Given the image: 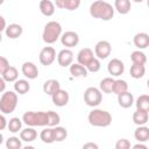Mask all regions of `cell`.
<instances>
[{
	"label": "cell",
	"mask_w": 149,
	"mask_h": 149,
	"mask_svg": "<svg viewBox=\"0 0 149 149\" xmlns=\"http://www.w3.org/2000/svg\"><path fill=\"white\" fill-rule=\"evenodd\" d=\"M114 7L104 0H95L90 6V15L94 19H100L102 21H109L114 16Z\"/></svg>",
	"instance_id": "6da1fadb"
},
{
	"label": "cell",
	"mask_w": 149,
	"mask_h": 149,
	"mask_svg": "<svg viewBox=\"0 0 149 149\" xmlns=\"http://www.w3.org/2000/svg\"><path fill=\"white\" fill-rule=\"evenodd\" d=\"M87 121L93 127H108L112 123V115L106 109L101 108H93L88 115Z\"/></svg>",
	"instance_id": "7a4b0ae2"
},
{
	"label": "cell",
	"mask_w": 149,
	"mask_h": 149,
	"mask_svg": "<svg viewBox=\"0 0 149 149\" xmlns=\"http://www.w3.org/2000/svg\"><path fill=\"white\" fill-rule=\"evenodd\" d=\"M62 26L57 21H49L44 26L43 33H42V40L47 44H52L57 42L62 36Z\"/></svg>",
	"instance_id": "3957f363"
},
{
	"label": "cell",
	"mask_w": 149,
	"mask_h": 149,
	"mask_svg": "<svg viewBox=\"0 0 149 149\" xmlns=\"http://www.w3.org/2000/svg\"><path fill=\"white\" fill-rule=\"evenodd\" d=\"M22 120L24 125L30 127H44L48 126V113L43 111H28L22 115Z\"/></svg>",
	"instance_id": "277c9868"
},
{
	"label": "cell",
	"mask_w": 149,
	"mask_h": 149,
	"mask_svg": "<svg viewBox=\"0 0 149 149\" xmlns=\"http://www.w3.org/2000/svg\"><path fill=\"white\" fill-rule=\"evenodd\" d=\"M17 106V93L15 91H5L0 98V111L3 114H9Z\"/></svg>",
	"instance_id": "5b68a950"
},
{
	"label": "cell",
	"mask_w": 149,
	"mask_h": 149,
	"mask_svg": "<svg viewBox=\"0 0 149 149\" xmlns=\"http://www.w3.org/2000/svg\"><path fill=\"white\" fill-rule=\"evenodd\" d=\"M102 101V92L100 88L91 86L84 92V102L90 107H98Z\"/></svg>",
	"instance_id": "8992f818"
},
{
	"label": "cell",
	"mask_w": 149,
	"mask_h": 149,
	"mask_svg": "<svg viewBox=\"0 0 149 149\" xmlns=\"http://www.w3.org/2000/svg\"><path fill=\"white\" fill-rule=\"evenodd\" d=\"M56 50L52 48V47H44L41 51H40V55H38V59H40V63L44 66H49L51 65L55 59H56Z\"/></svg>",
	"instance_id": "52a82bcc"
},
{
	"label": "cell",
	"mask_w": 149,
	"mask_h": 149,
	"mask_svg": "<svg viewBox=\"0 0 149 149\" xmlns=\"http://www.w3.org/2000/svg\"><path fill=\"white\" fill-rule=\"evenodd\" d=\"M112 52V45L108 41H99L95 45H94V55L95 57H98L99 59H105L107 58Z\"/></svg>",
	"instance_id": "ba28073f"
},
{
	"label": "cell",
	"mask_w": 149,
	"mask_h": 149,
	"mask_svg": "<svg viewBox=\"0 0 149 149\" xmlns=\"http://www.w3.org/2000/svg\"><path fill=\"white\" fill-rule=\"evenodd\" d=\"M61 43L65 48H69V49L73 48L79 43V35L76 31H72V30L65 31L61 36Z\"/></svg>",
	"instance_id": "9c48e42d"
},
{
	"label": "cell",
	"mask_w": 149,
	"mask_h": 149,
	"mask_svg": "<svg viewBox=\"0 0 149 149\" xmlns=\"http://www.w3.org/2000/svg\"><path fill=\"white\" fill-rule=\"evenodd\" d=\"M107 71L113 77L121 76L125 72V64L119 58H112L107 64Z\"/></svg>",
	"instance_id": "30bf717a"
},
{
	"label": "cell",
	"mask_w": 149,
	"mask_h": 149,
	"mask_svg": "<svg viewBox=\"0 0 149 149\" xmlns=\"http://www.w3.org/2000/svg\"><path fill=\"white\" fill-rule=\"evenodd\" d=\"M51 100H52L54 105H56L58 107H64L68 105V102L70 100V95H69L68 91L59 88L51 95Z\"/></svg>",
	"instance_id": "8fae6325"
},
{
	"label": "cell",
	"mask_w": 149,
	"mask_h": 149,
	"mask_svg": "<svg viewBox=\"0 0 149 149\" xmlns=\"http://www.w3.org/2000/svg\"><path fill=\"white\" fill-rule=\"evenodd\" d=\"M72 62H73V52L69 48L62 49L57 54V63L61 66H63V68L70 66L72 64Z\"/></svg>",
	"instance_id": "7c38bea8"
},
{
	"label": "cell",
	"mask_w": 149,
	"mask_h": 149,
	"mask_svg": "<svg viewBox=\"0 0 149 149\" xmlns=\"http://www.w3.org/2000/svg\"><path fill=\"white\" fill-rule=\"evenodd\" d=\"M22 74L28 79H35L38 76V69L33 62H24L21 66Z\"/></svg>",
	"instance_id": "4fadbf2b"
},
{
	"label": "cell",
	"mask_w": 149,
	"mask_h": 149,
	"mask_svg": "<svg viewBox=\"0 0 149 149\" xmlns=\"http://www.w3.org/2000/svg\"><path fill=\"white\" fill-rule=\"evenodd\" d=\"M95 57V55L93 54V50L91 48H83L79 50V52L77 54V62L81 65H87L88 62L91 59H93Z\"/></svg>",
	"instance_id": "5bb4252c"
},
{
	"label": "cell",
	"mask_w": 149,
	"mask_h": 149,
	"mask_svg": "<svg viewBox=\"0 0 149 149\" xmlns=\"http://www.w3.org/2000/svg\"><path fill=\"white\" fill-rule=\"evenodd\" d=\"M22 33H23V28L19 23H10L7 26V28L5 30V35L10 40L19 38L22 35Z\"/></svg>",
	"instance_id": "9a60e30c"
},
{
	"label": "cell",
	"mask_w": 149,
	"mask_h": 149,
	"mask_svg": "<svg viewBox=\"0 0 149 149\" xmlns=\"http://www.w3.org/2000/svg\"><path fill=\"white\" fill-rule=\"evenodd\" d=\"M133 43L140 50L146 49V48L149 47V35L147 33H143V31L142 33H137L133 37Z\"/></svg>",
	"instance_id": "2e32d148"
},
{
	"label": "cell",
	"mask_w": 149,
	"mask_h": 149,
	"mask_svg": "<svg viewBox=\"0 0 149 149\" xmlns=\"http://www.w3.org/2000/svg\"><path fill=\"white\" fill-rule=\"evenodd\" d=\"M134 102H135L134 95L130 92L126 91L123 93L118 94V104H119L120 107H122V108H129V107H132L134 105Z\"/></svg>",
	"instance_id": "e0dca14e"
},
{
	"label": "cell",
	"mask_w": 149,
	"mask_h": 149,
	"mask_svg": "<svg viewBox=\"0 0 149 149\" xmlns=\"http://www.w3.org/2000/svg\"><path fill=\"white\" fill-rule=\"evenodd\" d=\"M148 120H149V112L136 108V111L133 114V122L136 126H143L148 122Z\"/></svg>",
	"instance_id": "ac0fdd59"
},
{
	"label": "cell",
	"mask_w": 149,
	"mask_h": 149,
	"mask_svg": "<svg viewBox=\"0 0 149 149\" xmlns=\"http://www.w3.org/2000/svg\"><path fill=\"white\" fill-rule=\"evenodd\" d=\"M69 70H70V73L72 74V77H76V78L86 77L87 73H88L86 66L79 64L78 62H77V63H72V64L69 66Z\"/></svg>",
	"instance_id": "d6986e66"
},
{
	"label": "cell",
	"mask_w": 149,
	"mask_h": 149,
	"mask_svg": "<svg viewBox=\"0 0 149 149\" xmlns=\"http://www.w3.org/2000/svg\"><path fill=\"white\" fill-rule=\"evenodd\" d=\"M20 137H21V140L23 141V142H33L34 140H36V137H37V132H36V129L34 128V127H30V126H28L27 128H24V129H21V132H20Z\"/></svg>",
	"instance_id": "ffe728a7"
},
{
	"label": "cell",
	"mask_w": 149,
	"mask_h": 149,
	"mask_svg": "<svg viewBox=\"0 0 149 149\" xmlns=\"http://www.w3.org/2000/svg\"><path fill=\"white\" fill-rule=\"evenodd\" d=\"M114 9L122 15H126L132 9V2L130 0H115L114 1Z\"/></svg>",
	"instance_id": "44dd1931"
},
{
	"label": "cell",
	"mask_w": 149,
	"mask_h": 149,
	"mask_svg": "<svg viewBox=\"0 0 149 149\" xmlns=\"http://www.w3.org/2000/svg\"><path fill=\"white\" fill-rule=\"evenodd\" d=\"M42 88H43V92H44L45 94L52 95L57 90L61 88V84H59V81L56 80V79H48V80L44 81Z\"/></svg>",
	"instance_id": "7402d4cb"
},
{
	"label": "cell",
	"mask_w": 149,
	"mask_h": 149,
	"mask_svg": "<svg viewBox=\"0 0 149 149\" xmlns=\"http://www.w3.org/2000/svg\"><path fill=\"white\" fill-rule=\"evenodd\" d=\"M40 12L44 16H52L55 14V3L51 0H41L40 1Z\"/></svg>",
	"instance_id": "603a6c76"
},
{
	"label": "cell",
	"mask_w": 149,
	"mask_h": 149,
	"mask_svg": "<svg viewBox=\"0 0 149 149\" xmlns=\"http://www.w3.org/2000/svg\"><path fill=\"white\" fill-rule=\"evenodd\" d=\"M134 137L137 142H147L149 140V127H147L146 125L137 126L134 132Z\"/></svg>",
	"instance_id": "cb8c5ba5"
},
{
	"label": "cell",
	"mask_w": 149,
	"mask_h": 149,
	"mask_svg": "<svg viewBox=\"0 0 149 149\" xmlns=\"http://www.w3.org/2000/svg\"><path fill=\"white\" fill-rule=\"evenodd\" d=\"M30 90V84L27 79H17L16 81H14V91L17 94H26L28 93Z\"/></svg>",
	"instance_id": "d4e9b609"
},
{
	"label": "cell",
	"mask_w": 149,
	"mask_h": 149,
	"mask_svg": "<svg viewBox=\"0 0 149 149\" xmlns=\"http://www.w3.org/2000/svg\"><path fill=\"white\" fill-rule=\"evenodd\" d=\"M1 77L7 81V83H14L17 80V77H19V71L15 66H9L6 71H3L1 73Z\"/></svg>",
	"instance_id": "484cf974"
},
{
	"label": "cell",
	"mask_w": 149,
	"mask_h": 149,
	"mask_svg": "<svg viewBox=\"0 0 149 149\" xmlns=\"http://www.w3.org/2000/svg\"><path fill=\"white\" fill-rule=\"evenodd\" d=\"M129 73H130L132 78L140 79V78H142L146 74V66L143 64H134L133 63V65L130 66Z\"/></svg>",
	"instance_id": "4316f807"
},
{
	"label": "cell",
	"mask_w": 149,
	"mask_h": 149,
	"mask_svg": "<svg viewBox=\"0 0 149 149\" xmlns=\"http://www.w3.org/2000/svg\"><path fill=\"white\" fill-rule=\"evenodd\" d=\"M40 139H41V141L43 143H47V144H50V143L55 142V139H54V127L47 126V128H44L40 133Z\"/></svg>",
	"instance_id": "83f0119b"
},
{
	"label": "cell",
	"mask_w": 149,
	"mask_h": 149,
	"mask_svg": "<svg viewBox=\"0 0 149 149\" xmlns=\"http://www.w3.org/2000/svg\"><path fill=\"white\" fill-rule=\"evenodd\" d=\"M115 79H113L112 77H106L104 79L100 80L99 84V88L101 90V92L104 93H113V85H114Z\"/></svg>",
	"instance_id": "f1b7e54d"
},
{
	"label": "cell",
	"mask_w": 149,
	"mask_h": 149,
	"mask_svg": "<svg viewBox=\"0 0 149 149\" xmlns=\"http://www.w3.org/2000/svg\"><path fill=\"white\" fill-rule=\"evenodd\" d=\"M22 123H23V120H21L20 118L14 116V118H12V119L8 120V127H7V128H8V130H9L10 133L16 134V133L21 132V129H22Z\"/></svg>",
	"instance_id": "f546056e"
},
{
	"label": "cell",
	"mask_w": 149,
	"mask_h": 149,
	"mask_svg": "<svg viewBox=\"0 0 149 149\" xmlns=\"http://www.w3.org/2000/svg\"><path fill=\"white\" fill-rule=\"evenodd\" d=\"M130 59H132V63H134V64H143L144 65L147 63V56L140 49H137L130 54Z\"/></svg>",
	"instance_id": "4dcf8cb0"
},
{
	"label": "cell",
	"mask_w": 149,
	"mask_h": 149,
	"mask_svg": "<svg viewBox=\"0 0 149 149\" xmlns=\"http://www.w3.org/2000/svg\"><path fill=\"white\" fill-rule=\"evenodd\" d=\"M68 137V130L66 128L62 126H56L54 127V139L55 142H62Z\"/></svg>",
	"instance_id": "1f68e13d"
},
{
	"label": "cell",
	"mask_w": 149,
	"mask_h": 149,
	"mask_svg": "<svg viewBox=\"0 0 149 149\" xmlns=\"http://www.w3.org/2000/svg\"><path fill=\"white\" fill-rule=\"evenodd\" d=\"M128 91V84L126 80L123 79H115L114 81V85H113V93L114 94H120V93H123Z\"/></svg>",
	"instance_id": "d6a6232c"
},
{
	"label": "cell",
	"mask_w": 149,
	"mask_h": 149,
	"mask_svg": "<svg viewBox=\"0 0 149 149\" xmlns=\"http://www.w3.org/2000/svg\"><path fill=\"white\" fill-rule=\"evenodd\" d=\"M135 106L139 109H144L149 112V95L148 94H141L136 101H135Z\"/></svg>",
	"instance_id": "836d02e7"
},
{
	"label": "cell",
	"mask_w": 149,
	"mask_h": 149,
	"mask_svg": "<svg viewBox=\"0 0 149 149\" xmlns=\"http://www.w3.org/2000/svg\"><path fill=\"white\" fill-rule=\"evenodd\" d=\"M6 148L7 149H21L22 148V140L21 137L10 136L6 141Z\"/></svg>",
	"instance_id": "e575fe53"
},
{
	"label": "cell",
	"mask_w": 149,
	"mask_h": 149,
	"mask_svg": "<svg viewBox=\"0 0 149 149\" xmlns=\"http://www.w3.org/2000/svg\"><path fill=\"white\" fill-rule=\"evenodd\" d=\"M48 126L49 127H56L61 122V116L57 112L54 111H48Z\"/></svg>",
	"instance_id": "d590c367"
},
{
	"label": "cell",
	"mask_w": 149,
	"mask_h": 149,
	"mask_svg": "<svg viewBox=\"0 0 149 149\" xmlns=\"http://www.w3.org/2000/svg\"><path fill=\"white\" fill-rule=\"evenodd\" d=\"M100 68H101V64H100V59L98 57H94L93 59H91L88 62V64L86 65L87 71L88 72H93V73L94 72H98L100 70Z\"/></svg>",
	"instance_id": "8d00e7d4"
},
{
	"label": "cell",
	"mask_w": 149,
	"mask_h": 149,
	"mask_svg": "<svg viewBox=\"0 0 149 149\" xmlns=\"http://www.w3.org/2000/svg\"><path fill=\"white\" fill-rule=\"evenodd\" d=\"M80 6V0H65L64 9L66 10H76Z\"/></svg>",
	"instance_id": "74e56055"
},
{
	"label": "cell",
	"mask_w": 149,
	"mask_h": 149,
	"mask_svg": "<svg viewBox=\"0 0 149 149\" xmlns=\"http://www.w3.org/2000/svg\"><path fill=\"white\" fill-rule=\"evenodd\" d=\"M130 147L132 144L127 139H120L115 143V149H129Z\"/></svg>",
	"instance_id": "f35d334b"
},
{
	"label": "cell",
	"mask_w": 149,
	"mask_h": 149,
	"mask_svg": "<svg viewBox=\"0 0 149 149\" xmlns=\"http://www.w3.org/2000/svg\"><path fill=\"white\" fill-rule=\"evenodd\" d=\"M9 66H10V65H9L8 59H7L5 56H1V57H0V73H2L3 71H6Z\"/></svg>",
	"instance_id": "ab89813d"
},
{
	"label": "cell",
	"mask_w": 149,
	"mask_h": 149,
	"mask_svg": "<svg viewBox=\"0 0 149 149\" xmlns=\"http://www.w3.org/2000/svg\"><path fill=\"white\" fill-rule=\"evenodd\" d=\"M5 115L6 114H3V113H1V115H0V130H3L6 127H8V120L6 119Z\"/></svg>",
	"instance_id": "60d3db41"
},
{
	"label": "cell",
	"mask_w": 149,
	"mask_h": 149,
	"mask_svg": "<svg viewBox=\"0 0 149 149\" xmlns=\"http://www.w3.org/2000/svg\"><path fill=\"white\" fill-rule=\"evenodd\" d=\"M98 149L99 146L97 143H93V142H87V143H84L83 144V149Z\"/></svg>",
	"instance_id": "b9f144b4"
},
{
	"label": "cell",
	"mask_w": 149,
	"mask_h": 149,
	"mask_svg": "<svg viewBox=\"0 0 149 149\" xmlns=\"http://www.w3.org/2000/svg\"><path fill=\"white\" fill-rule=\"evenodd\" d=\"M147 144H144V142H137L136 144L133 146V149H147Z\"/></svg>",
	"instance_id": "7bdbcfd3"
},
{
	"label": "cell",
	"mask_w": 149,
	"mask_h": 149,
	"mask_svg": "<svg viewBox=\"0 0 149 149\" xmlns=\"http://www.w3.org/2000/svg\"><path fill=\"white\" fill-rule=\"evenodd\" d=\"M64 5H65V0H55V6L57 8L64 9Z\"/></svg>",
	"instance_id": "ee69618b"
},
{
	"label": "cell",
	"mask_w": 149,
	"mask_h": 149,
	"mask_svg": "<svg viewBox=\"0 0 149 149\" xmlns=\"http://www.w3.org/2000/svg\"><path fill=\"white\" fill-rule=\"evenodd\" d=\"M6 83H7V81H6V80H5V79L1 77V78H0V92H1V93H3V92H5Z\"/></svg>",
	"instance_id": "f6af8a7d"
},
{
	"label": "cell",
	"mask_w": 149,
	"mask_h": 149,
	"mask_svg": "<svg viewBox=\"0 0 149 149\" xmlns=\"http://www.w3.org/2000/svg\"><path fill=\"white\" fill-rule=\"evenodd\" d=\"M0 20H1V28H0V30H1V31H5V30H6V28H7V27H6L5 17H3V16H1V17H0Z\"/></svg>",
	"instance_id": "bcb514c9"
},
{
	"label": "cell",
	"mask_w": 149,
	"mask_h": 149,
	"mask_svg": "<svg viewBox=\"0 0 149 149\" xmlns=\"http://www.w3.org/2000/svg\"><path fill=\"white\" fill-rule=\"evenodd\" d=\"M132 1H134V2H136V3H139V2H142L143 0H132Z\"/></svg>",
	"instance_id": "7dc6e473"
},
{
	"label": "cell",
	"mask_w": 149,
	"mask_h": 149,
	"mask_svg": "<svg viewBox=\"0 0 149 149\" xmlns=\"http://www.w3.org/2000/svg\"><path fill=\"white\" fill-rule=\"evenodd\" d=\"M147 6H148V8H149V0H147Z\"/></svg>",
	"instance_id": "c3c4849f"
},
{
	"label": "cell",
	"mask_w": 149,
	"mask_h": 149,
	"mask_svg": "<svg viewBox=\"0 0 149 149\" xmlns=\"http://www.w3.org/2000/svg\"><path fill=\"white\" fill-rule=\"evenodd\" d=\"M147 86H148V88H149V79H148V81H147Z\"/></svg>",
	"instance_id": "681fc988"
}]
</instances>
